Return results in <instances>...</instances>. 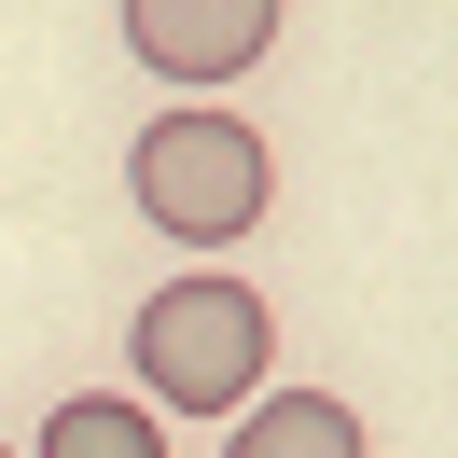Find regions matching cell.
Returning <instances> with one entry per match:
<instances>
[{"label": "cell", "instance_id": "cell-2", "mask_svg": "<svg viewBox=\"0 0 458 458\" xmlns=\"http://www.w3.org/2000/svg\"><path fill=\"white\" fill-rule=\"evenodd\" d=\"M125 195L153 236H250L264 223V140L223 112H167L125 140Z\"/></svg>", "mask_w": 458, "mask_h": 458}, {"label": "cell", "instance_id": "cell-3", "mask_svg": "<svg viewBox=\"0 0 458 458\" xmlns=\"http://www.w3.org/2000/svg\"><path fill=\"white\" fill-rule=\"evenodd\" d=\"M125 42H140V70H167V84H236V70L278 42V0H125Z\"/></svg>", "mask_w": 458, "mask_h": 458}, {"label": "cell", "instance_id": "cell-4", "mask_svg": "<svg viewBox=\"0 0 458 458\" xmlns=\"http://www.w3.org/2000/svg\"><path fill=\"white\" fill-rule=\"evenodd\" d=\"M236 458H361V417L334 389H278V403L236 417Z\"/></svg>", "mask_w": 458, "mask_h": 458}, {"label": "cell", "instance_id": "cell-6", "mask_svg": "<svg viewBox=\"0 0 458 458\" xmlns=\"http://www.w3.org/2000/svg\"><path fill=\"white\" fill-rule=\"evenodd\" d=\"M0 458H14V445H0Z\"/></svg>", "mask_w": 458, "mask_h": 458}, {"label": "cell", "instance_id": "cell-5", "mask_svg": "<svg viewBox=\"0 0 458 458\" xmlns=\"http://www.w3.org/2000/svg\"><path fill=\"white\" fill-rule=\"evenodd\" d=\"M42 458H167L140 403H56L42 417Z\"/></svg>", "mask_w": 458, "mask_h": 458}, {"label": "cell", "instance_id": "cell-1", "mask_svg": "<svg viewBox=\"0 0 458 458\" xmlns=\"http://www.w3.org/2000/svg\"><path fill=\"white\" fill-rule=\"evenodd\" d=\"M125 347H140V389L181 403V417H223V403L264 389V292L250 278H167L140 319H125Z\"/></svg>", "mask_w": 458, "mask_h": 458}]
</instances>
